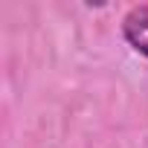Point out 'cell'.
<instances>
[{
  "label": "cell",
  "instance_id": "1",
  "mask_svg": "<svg viewBox=\"0 0 148 148\" xmlns=\"http://www.w3.org/2000/svg\"><path fill=\"white\" fill-rule=\"evenodd\" d=\"M122 35H125V41H128L139 55L148 58V3H145V6H136V9H131V12L125 15V21H122Z\"/></svg>",
  "mask_w": 148,
  "mask_h": 148
}]
</instances>
